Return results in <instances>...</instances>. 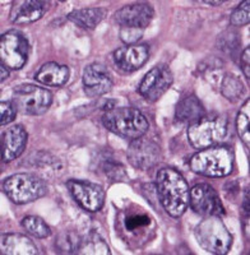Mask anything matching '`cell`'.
<instances>
[{
    "label": "cell",
    "instance_id": "obj_1",
    "mask_svg": "<svg viewBox=\"0 0 250 255\" xmlns=\"http://www.w3.org/2000/svg\"><path fill=\"white\" fill-rule=\"evenodd\" d=\"M156 189L163 209L171 217H181L189 206L190 191L183 175L172 167L161 168L156 177Z\"/></svg>",
    "mask_w": 250,
    "mask_h": 255
},
{
    "label": "cell",
    "instance_id": "obj_2",
    "mask_svg": "<svg viewBox=\"0 0 250 255\" xmlns=\"http://www.w3.org/2000/svg\"><path fill=\"white\" fill-rule=\"evenodd\" d=\"M193 171L208 177H225L234 170V152L227 145L204 148L190 158Z\"/></svg>",
    "mask_w": 250,
    "mask_h": 255
},
{
    "label": "cell",
    "instance_id": "obj_3",
    "mask_svg": "<svg viewBox=\"0 0 250 255\" xmlns=\"http://www.w3.org/2000/svg\"><path fill=\"white\" fill-rule=\"evenodd\" d=\"M102 124L122 138L137 139L148 130V120L139 110L134 108H114L102 116Z\"/></svg>",
    "mask_w": 250,
    "mask_h": 255
},
{
    "label": "cell",
    "instance_id": "obj_4",
    "mask_svg": "<svg viewBox=\"0 0 250 255\" xmlns=\"http://www.w3.org/2000/svg\"><path fill=\"white\" fill-rule=\"evenodd\" d=\"M229 134V122L225 116H204L188 128V139L195 149L220 144Z\"/></svg>",
    "mask_w": 250,
    "mask_h": 255
},
{
    "label": "cell",
    "instance_id": "obj_5",
    "mask_svg": "<svg viewBox=\"0 0 250 255\" xmlns=\"http://www.w3.org/2000/svg\"><path fill=\"white\" fill-rule=\"evenodd\" d=\"M6 197L15 204H27L44 197L47 185L44 180L33 174H15L6 177L1 184Z\"/></svg>",
    "mask_w": 250,
    "mask_h": 255
},
{
    "label": "cell",
    "instance_id": "obj_6",
    "mask_svg": "<svg viewBox=\"0 0 250 255\" xmlns=\"http://www.w3.org/2000/svg\"><path fill=\"white\" fill-rule=\"evenodd\" d=\"M198 243L207 252L217 255L229 253L233 245V236L220 217H206L194 230Z\"/></svg>",
    "mask_w": 250,
    "mask_h": 255
},
{
    "label": "cell",
    "instance_id": "obj_7",
    "mask_svg": "<svg viewBox=\"0 0 250 255\" xmlns=\"http://www.w3.org/2000/svg\"><path fill=\"white\" fill-rule=\"evenodd\" d=\"M13 104L23 115H42L53 104V93L33 84H22L13 91Z\"/></svg>",
    "mask_w": 250,
    "mask_h": 255
},
{
    "label": "cell",
    "instance_id": "obj_8",
    "mask_svg": "<svg viewBox=\"0 0 250 255\" xmlns=\"http://www.w3.org/2000/svg\"><path fill=\"white\" fill-rule=\"evenodd\" d=\"M29 55V44L26 36L17 29L5 32L0 38V58L6 68L18 70L26 65Z\"/></svg>",
    "mask_w": 250,
    "mask_h": 255
},
{
    "label": "cell",
    "instance_id": "obj_9",
    "mask_svg": "<svg viewBox=\"0 0 250 255\" xmlns=\"http://www.w3.org/2000/svg\"><path fill=\"white\" fill-rule=\"evenodd\" d=\"M189 206L193 211L203 217H222L225 208L217 191L210 184H197L189 191Z\"/></svg>",
    "mask_w": 250,
    "mask_h": 255
},
{
    "label": "cell",
    "instance_id": "obj_10",
    "mask_svg": "<svg viewBox=\"0 0 250 255\" xmlns=\"http://www.w3.org/2000/svg\"><path fill=\"white\" fill-rule=\"evenodd\" d=\"M172 82L174 77L170 68L165 64H160L145 74L138 87V92L148 102H156L165 95Z\"/></svg>",
    "mask_w": 250,
    "mask_h": 255
},
{
    "label": "cell",
    "instance_id": "obj_11",
    "mask_svg": "<svg viewBox=\"0 0 250 255\" xmlns=\"http://www.w3.org/2000/svg\"><path fill=\"white\" fill-rule=\"evenodd\" d=\"M67 188L77 203L88 212H97L105 203V191L99 184L87 180H68Z\"/></svg>",
    "mask_w": 250,
    "mask_h": 255
},
{
    "label": "cell",
    "instance_id": "obj_12",
    "mask_svg": "<svg viewBox=\"0 0 250 255\" xmlns=\"http://www.w3.org/2000/svg\"><path fill=\"white\" fill-rule=\"evenodd\" d=\"M128 161L138 170H149L160 161V145L148 138H137L129 144L126 151Z\"/></svg>",
    "mask_w": 250,
    "mask_h": 255
},
{
    "label": "cell",
    "instance_id": "obj_13",
    "mask_svg": "<svg viewBox=\"0 0 250 255\" xmlns=\"http://www.w3.org/2000/svg\"><path fill=\"white\" fill-rule=\"evenodd\" d=\"M154 17V9L149 3H134L123 6L115 13V22L122 28L144 29Z\"/></svg>",
    "mask_w": 250,
    "mask_h": 255
},
{
    "label": "cell",
    "instance_id": "obj_14",
    "mask_svg": "<svg viewBox=\"0 0 250 255\" xmlns=\"http://www.w3.org/2000/svg\"><path fill=\"white\" fill-rule=\"evenodd\" d=\"M83 90L90 97H99L110 92L113 87V77L105 65L100 63H93L87 65L83 70L82 77Z\"/></svg>",
    "mask_w": 250,
    "mask_h": 255
},
{
    "label": "cell",
    "instance_id": "obj_15",
    "mask_svg": "<svg viewBox=\"0 0 250 255\" xmlns=\"http://www.w3.org/2000/svg\"><path fill=\"white\" fill-rule=\"evenodd\" d=\"M149 58V47L147 45H129L115 50L113 54L114 64L122 72L131 73L138 70L147 63Z\"/></svg>",
    "mask_w": 250,
    "mask_h": 255
},
{
    "label": "cell",
    "instance_id": "obj_16",
    "mask_svg": "<svg viewBox=\"0 0 250 255\" xmlns=\"http://www.w3.org/2000/svg\"><path fill=\"white\" fill-rule=\"evenodd\" d=\"M27 131L22 125H13L1 134V159L10 162L23 153L26 148Z\"/></svg>",
    "mask_w": 250,
    "mask_h": 255
},
{
    "label": "cell",
    "instance_id": "obj_17",
    "mask_svg": "<svg viewBox=\"0 0 250 255\" xmlns=\"http://www.w3.org/2000/svg\"><path fill=\"white\" fill-rule=\"evenodd\" d=\"M50 3L40 0L15 1L10 10V20L15 24L33 23L47 12Z\"/></svg>",
    "mask_w": 250,
    "mask_h": 255
},
{
    "label": "cell",
    "instance_id": "obj_18",
    "mask_svg": "<svg viewBox=\"0 0 250 255\" xmlns=\"http://www.w3.org/2000/svg\"><path fill=\"white\" fill-rule=\"evenodd\" d=\"M4 255H36L38 250L32 240L20 234H3L0 243Z\"/></svg>",
    "mask_w": 250,
    "mask_h": 255
},
{
    "label": "cell",
    "instance_id": "obj_19",
    "mask_svg": "<svg viewBox=\"0 0 250 255\" xmlns=\"http://www.w3.org/2000/svg\"><path fill=\"white\" fill-rule=\"evenodd\" d=\"M206 116L203 105L195 96H186L176 105L175 109V119L181 124L192 125Z\"/></svg>",
    "mask_w": 250,
    "mask_h": 255
},
{
    "label": "cell",
    "instance_id": "obj_20",
    "mask_svg": "<svg viewBox=\"0 0 250 255\" xmlns=\"http://www.w3.org/2000/svg\"><path fill=\"white\" fill-rule=\"evenodd\" d=\"M70 72L67 65L58 63H46L36 73L35 79L49 87H61L69 81Z\"/></svg>",
    "mask_w": 250,
    "mask_h": 255
},
{
    "label": "cell",
    "instance_id": "obj_21",
    "mask_svg": "<svg viewBox=\"0 0 250 255\" xmlns=\"http://www.w3.org/2000/svg\"><path fill=\"white\" fill-rule=\"evenodd\" d=\"M106 9L104 8H83L73 10L68 14V19L82 28H95L106 18Z\"/></svg>",
    "mask_w": 250,
    "mask_h": 255
},
{
    "label": "cell",
    "instance_id": "obj_22",
    "mask_svg": "<svg viewBox=\"0 0 250 255\" xmlns=\"http://www.w3.org/2000/svg\"><path fill=\"white\" fill-rule=\"evenodd\" d=\"M78 254H96V255H110L111 252L106 245L105 240L96 234L91 232L87 236L82 238L81 247H79Z\"/></svg>",
    "mask_w": 250,
    "mask_h": 255
},
{
    "label": "cell",
    "instance_id": "obj_23",
    "mask_svg": "<svg viewBox=\"0 0 250 255\" xmlns=\"http://www.w3.org/2000/svg\"><path fill=\"white\" fill-rule=\"evenodd\" d=\"M82 236L77 232H60L55 240V248L60 254H78Z\"/></svg>",
    "mask_w": 250,
    "mask_h": 255
},
{
    "label": "cell",
    "instance_id": "obj_24",
    "mask_svg": "<svg viewBox=\"0 0 250 255\" xmlns=\"http://www.w3.org/2000/svg\"><path fill=\"white\" fill-rule=\"evenodd\" d=\"M20 225L28 234L37 239H46L51 235V230L47 223L37 216H27L22 220Z\"/></svg>",
    "mask_w": 250,
    "mask_h": 255
},
{
    "label": "cell",
    "instance_id": "obj_25",
    "mask_svg": "<svg viewBox=\"0 0 250 255\" xmlns=\"http://www.w3.org/2000/svg\"><path fill=\"white\" fill-rule=\"evenodd\" d=\"M250 114V100H248L244 105H243L242 110L239 111L238 118H236V129H238L239 136L243 140L248 148L250 147V134H249V118Z\"/></svg>",
    "mask_w": 250,
    "mask_h": 255
},
{
    "label": "cell",
    "instance_id": "obj_26",
    "mask_svg": "<svg viewBox=\"0 0 250 255\" xmlns=\"http://www.w3.org/2000/svg\"><path fill=\"white\" fill-rule=\"evenodd\" d=\"M243 91H244V86L238 77L234 74H226L224 77L221 83V92L227 100L235 101L242 96Z\"/></svg>",
    "mask_w": 250,
    "mask_h": 255
},
{
    "label": "cell",
    "instance_id": "obj_27",
    "mask_svg": "<svg viewBox=\"0 0 250 255\" xmlns=\"http://www.w3.org/2000/svg\"><path fill=\"white\" fill-rule=\"evenodd\" d=\"M102 171L109 179H111L113 181H119L126 177V172L124 170V166L120 162H118L117 159L109 158L106 161L101 163Z\"/></svg>",
    "mask_w": 250,
    "mask_h": 255
},
{
    "label": "cell",
    "instance_id": "obj_28",
    "mask_svg": "<svg viewBox=\"0 0 250 255\" xmlns=\"http://www.w3.org/2000/svg\"><path fill=\"white\" fill-rule=\"evenodd\" d=\"M250 1L247 0V1H243L238 8L231 13L230 17V23L235 27L240 26H247L250 22Z\"/></svg>",
    "mask_w": 250,
    "mask_h": 255
},
{
    "label": "cell",
    "instance_id": "obj_29",
    "mask_svg": "<svg viewBox=\"0 0 250 255\" xmlns=\"http://www.w3.org/2000/svg\"><path fill=\"white\" fill-rule=\"evenodd\" d=\"M217 42L220 49L224 50L225 52H229V54H234V51L239 49V44H240L239 35L231 31H226L222 35H220Z\"/></svg>",
    "mask_w": 250,
    "mask_h": 255
},
{
    "label": "cell",
    "instance_id": "obj_30",
    "mask_svg": "<svg viewBox=\"0 0 250 255\" xmlns=\"http://www.w3.org/2000/svg\"><path fill=\"white\" fill-rule=\"evenodd\" d=\"M149 223H151V218L149 216L147 215H133L129 216L128 218H125L124 225L126 231L131 232L135 231L138 229H142V227L148 226Z\"/></svg>",
    "mask_w": 250,
    "mask_h": 255
},
{
    "label": "cell",
    "instance_id": "obj_31",
    "mask_svg": "<svg viewBox=\"0 0 250 255\" xmlns=\"http://www.w3.org/2000/svg\"><path fill=\"white\" fill-rule=\"evenodd\" d=\"M17 115V108L13 101H1L0 102V124L6 125L12 123Z\"/></svg>",
    "mask_w": 250,
    "mask_h": 255
},
{
    "label": "cell",
    "instance_id": "obj_32",
    "mask_svg": "<svg viewBox=\"0 0 250 255\" xmlns=\"http://www.w3.org/2000/svg\"><path fill=\"white\" fill-rule=\"evenodd\" d=\"M143 32H144V29L122 28L120 29V38L126 45H135V42L142 38Z\"/></svg>",
    "mask_w": 250,
    "mask_h": 255
},
{
    "label": "cell",
    "instance_id": "obj_33",
    "mask_svg": "<svg viewBox=\"0 0 250 255\" xmlns=\"http://www.w3.org/2000/svg\"><path fill=\"white\" fill-rule=\"evenodd\" d=\"M249 55H250V47L248 46L247 49L243 51L242 56H240V68H242L243 73L245 74L248 79L250 77V73H249Z\"/></svg>",
    "mask_w": 250,
    "mask_h": 255
},
{
    "label": "cell",
    "instance_id": "obj_34",
    "mask_svg": "<svg viewBox=\"0 0 250 255\" xmlns=\"http://www.w3.org/2000/svg\"><path fill=\"white\" fill-rule=\"evenodd\" d=\"M0 73H1V82L5 81L9 77V70L4 64H0Z\"/></svg>",
    "mask_w": 250,
    "mask_h": 255
},
{
    "label": "cell",
    "instance_id": "obj_35",
    "mask_svg": "<svg viewBox=\"0 0 250 255\" xmlns=\"http://www.w3.org/2000/svg\"><path fill=\"white\" fill-rule=\"evenodd\" d=\"M203 3H206V4H212V5H221V4H224L225 1H211V0H208V1H203Z\"/></svg>",
    "mask_w": 250,
    "mask_h": 255
}]
</instances>
